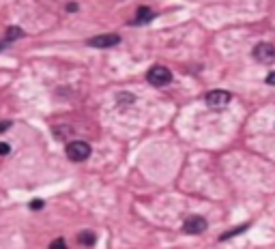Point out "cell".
<instances>
[{
	"label": "cell",
	"instance_id": "8fae6325",
	"mask_svg": "<svg viewBox=\"0 0 275 249\" xmlns=\"http://www.w3.org/2000/svg\"><path fill=\"white\" fill-rule=\"evenodd\" d=\"M49 249H67V243H65L63 238H56V241H52Z\"/></svg>",
	"mask_w": 275,
	"mask_h": 249
},
{
	"label": "cell",
	"instance_id": "277c9868",
	"mask_svg": "<svg viewBox=\"0 0 275 249\" xmlns=\"http://www.w3.org/2000/svg\"><path fill=\"white\" fill-rule=\"evenodd\" d=\"M121 43V37L118 34H97V37L88 39V46L91 47H99V49H106V47H114Z\"/></svg>",
	"mask_w": 275,
	"mask_h": 249
},
{
	"label": "cell",
	"instance_id": "9a60e30c",
	"mask_svg": "<svg viewBox=\"0 0 275 249\" xmlns=\"http://www.w3.org/2000/svg\"><path fill=\"white\" fill-rule=\"evenodd\" d=\"M67 11H69V13L78 11V2H67Z\"/></svg>",
	"mask_w": 275,
	"mask_h": 249
},
{
	"label": "cell",
	"instance_id": "9c48e42d",
	"mask_svg": "<svg viewBox=\"0 0 275 249\" xmlns=\"http://www.w3.org/2000/svg\"><path fill=\"white\" fill-rule=\"evenodd\" d=\"M22 37H24V31L17 26H9L7 32H4V39H7V41H17V39H22Z\"/></svg>",
	"mask_w": 275,
	"mask_h": 249
},
{
	"label": "cell",
	"instance_id": "7c38bea8",
	"mask_svg": "<svg viewBox=\"0 0 275 249\" xmlns=\"http://www.w3.org/2000/svg\"><path fill=\"white\" fill-rule=\"evenodd\" d=\"M11 153V146L7 142H0V155H9Z\"/></svg>",
	"mask_w": 275,
	"mask_h": 249
},
{
	"label": "cell",
	"instance_id": "5bb4252c",
	"mask_svg": "<svg viewBox=\"0 0 275 249\" xmlns=\"http://www.w3.org/2000/svg\"><path fill=\"white\" fill-rule=\"evenodd\" d=\"M264 82H267L269 86H275V71H273V73H269V76H267V79H264Z\"/></svg>",
	"mask_w": 275,
	"mask_h": 249
},
{
	"label": "cell",
	"instance_id": "4fadbf2b",
	"mask_svg": "<svg viewBox=\"0 0 275 249\" xmlns=\"http://www.w3.org/2000/svg\"><path fill=\"white\" fill-rule=\"evenodd\" d=\"M31 208H32V211H39V208H43V200H32V202H31Z\"/></svg>",
	"mask_w": 275,
	"mask_h": 249
},
{
	"label": "cell",
	"instance_id": "30bf717a",
	"mask_svg": "<svg viewBox=\"0 0 275 249\" xmlns=\"http://www.w3.org/2000/svg\"><path fill=\"white\" fill-rule=\"evenodd\" d=\"M245 228H247V226H239L237 230H230V232H226V234H222V241H226V238H230V236H237V234H241Z\"/></svg>",
	"mask_w": 275,
	"mask_h": 249
},
{
	"label": "cell",
	"instance_id": "e0dca14e",
	"mask_svg": "<svg viewBox=\"0 0 275 249\" xmlns=\"http://www.w3.org/2000/svg\"><path fill=\"white\" fill-rule=\"evenodd\" d=\"M2 47H4V46H2V43H0V49H2Z\"/></svg>",
	"mask_w": 275,
	"mask_h": 249
},
{
	"label": "cell",
	"instance_id": "6da1fadb",
	"mask_svg": "<svg viewBox=\"0 0 275 249\" xmlns=\"http://www.w3.org/2000/svg\"><path fill=\"white\" fill-rule=\"evenodd\" d=\"M146 79L153 86H166V84L172 82V71L168 67H163V64H155V67H151V71L146 73Z\"/></svg>",
	"mask_w": 275,
	"mask_h": 249
},
{
	"label": "cell",
	"instance_id": "3957f363",
	"mask_svg": "<svg viewBox=\"0 0 275 249\" xmlns=\"http://www.w3.org/2000/svg\"><path fill=\"white\" fill-rule=\"evenodd\" d=\"M232 101V94L228 91H211L207 94V106L211 109H224Z\"/></svg>",
	"mask_w": 275,
	"mask_h": 249
},
{
	"label": "cell",
	"instance_id": "5b68a950",
	"mask_svg": "<svg viewBox=\"0 0 275 249\" xmlns=\"http://www.w3.org/2000/svg\"><path fill=\"white\" fill-rule=\"evenodd\" d=\"M254 58L264 64L273 62L275 61V46H271V43H258V46L254 47Z\"/></svg>",
	"mask_w": 275,
	"mask_h": 249
},
{
	"label": "cell",
	"instance_id": "52a82bcc",
	"mask_svg": "<svg viewBox=\"0 0 275 249\" xmlns=\"http://www.w3.org/2000/svg\"><path fill=\"white\" fill-rule=\"evenodd\" d=\"M153 17H155V13L151 11V9H148V7H140L138 13H136V19H133V24H146V22H151Z\"/></svg>",
	"mask_w": 275,
	"mask_h": 249
},
{
	"label": "cell",
	"instance_id": "8992f818",
	"mask_svg": "<svg viewBox=\"0 0 275 249\" xmlns=\"http://www.w3.org/2000/svg\"><path fill=\"white\" fill-rule=\"evenodd\" d=\"M183 230L187 234H200V232L207 230V221H204L202 217H198V215H192V217L185 219Z\"/></svg>",
	"mask_w": 275,
	"mask_h": 249
},
{
	"label": "cell",
	"instance_id": "2e32d148",
	"mask_svg": "<svg viewBox=\"0 0 275 249\" xmlns=\"http://www.w3.org/2000/svg\"><path fill=\"white\" fill-rule=\"evenodd\" d=\"M9 127H11V123H7V121H0V133H2V131H7Z\"/></svg>",
	"mask_w": 275,
	"mask_h": 249
},
{
	"label": "cell",
	"instance_id": "7a4b0ae2",
	"mask_svg": "<svg viewBox=\"0 0 275 249\" xmlns=\"http://www.w3.org/2000/svg\"><path fill=\"white\" fill-rule=\"evenodd\" d=\"M67 157L71 161H84V159L91 157V146L88 142L84 140H76V142H69L67 144Z\"/></svg>",
	"mask_w": 275,
	"mask_h": 249
},
{
	"label": "cell",
	"instance_id": "ba28073f",
	"mask_svg": "<svg viewBox=\"0 0 275 249\" xmlns=\"http://www.w3.org/2000/svg\"><path fill=\"white\" fill-rule=\"evenodd\" d=\"M95 241H97V236H95V232H91V230H82L78 234V243L84 247H93Z\"/></svg>",
	"mask_w": 275,
	"mask_h": 249
}]
</instances>
